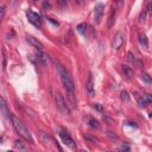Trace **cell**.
Instances as JSON below:
<instances>
[{
	"instance_id": "cell-1",
	"label": "cell",
	"mask_w": 152,
	"mask_h": 152,
	"mask_svg": "<svg viewBox=\"0 0 152 152\" xmlns=\"http://www.w3.org/2000/svg\"><path fill=\"white\" fill-rule=\"evenodd\" d=\"M57 70H58V74L61 76V80H62V83H63L64 86V89H66V92L69 96V99L71 100V102H73L75 105V99H74V91H75V84H74V81H73V78H71L70 74L67 71V69L57 63Z\"/></svg>"
},
{
	"instance_id": "cell-2",
	"label": "cell",
	"mask_w": 152,
	"mask_h": 152,
	"mask_svg": "<svg viewBox=\"0 0 152 152\" xmlns=\"http://www.w3.org/2000/svg\"><path fill=\"white\" fill-rule=\"evenodd\" d=\"M12 122H13V126H14L16 131L19 133L20 137H23L25 140H28L30 144H34V140L32 138V134L30 133V131L28 130V127H26L25 125L23 124L22 120H19V119L16 118V117H12Z\"/></svg>"
},
{
	"instance_id": "cell-3",
	"label": "cell",
	"mask_w": 152,
	"mask_h": 152,
	"mask_svg": "<svg viewBox=\"0 0 152 152\" xmlns=\"http://www.w3.org/2000/svg\"><path fill=\"white\" fill-rule=\"evenodd\" d=\"M59 137H61L62 141H63V143H64V144H66L68 147H70L71 150H76V149H77L75 140H74L73 138H71V136L69 134V133H68L67 131H64V130H61V131H59Z\"/></svg>"
},
{
	"instance_id": "cell-4",
	"label": "cell",
	"mask_w": 152,
	"mask_h": 152,
	"mask_svg": "<svg viewBox=\"0 0 152 152\" xmlns=\"http://www.w3.org/2000/svg\"><path fill=\"white\" fill-rule=\"evenodd\" d=\"M26 17H28L29 22L33 26H36V28H41V26H42V19H41V16L38 13H36V12H33L31 10H28V11H26Z\"/></svg>"
},
{
	"instance_id": "cell-5",
	"label": "cell",
	"mask_w": 152,
	"mask_h": 152,
	"mask_svg": "<svg viewBox=\"0 0 152 152\" xmlns=\"http://www.w3.org/2000/svg\"><path fill=\"white\" fill-rule=\"evenodd\" d=\"M103 10H105V5L99 3L96 4L94 7V22L95 24H100L101 19H102V16H103Z\"/></svg>"
},
{
	"instance_id": "cell-6",
	"label": "cell",
	"mask_w": 152,
	"mask_h": 152,
	"mask_svg": "<svg viewBox=\"0 0 152 152\" xmlns=\"http://www.w3.org/2000/svg\"><path fill=\"white\" fill-rule=\"evenodd\" d=\"M124 44V33L121 31L117 32L115 36L113 37V41H112V48L115 49V50H119Z\"/></svg>"
},
{
	"instance_id": "cell-7",
	"label": "cell",
	"mask_w": 152,
	"mask_h": 152,
	"mask_svg": "<svg viewBox=\"0 0 152 152\" xmlns=\"http://www.w3.org/2000/svg\"><path fill=\"white\" fill-rule=\"evenodd\" d=\"M26 42H28L30 45H32L37 51H43V44L37 38H34L33 36H26Z\"/></svg>"
},
{
	"instance_id": "cell-8",
	"label": "cell",
	"mask_w": 152,
	"mask_h": 152,
	"mask_svg": "<svg viewBox=\"0 0 152 152\" xmlns=\"http://www.w3.org/2000/svg\"><path fill=\"white\" fill-rule=\"evenodd\" d=\"M56 103H57V108L61 111V112H68V107L66 105V101L63 99V96L61 94H57L56 95Z\"/></svg>"
},
{
	"instance_id": "cell-9",
	"label": "cell",
	"mask_w": 152,
	"mask_h": 152,
	"mask_svg": "<svg viewBox=\"0 0 152 152\" xmlns=\"http://www.w3.org/2000/svg\"><path fill=\"white\" fill-rule=\"evenodd\" d=\"M87 92L89 94V96L93 97L94 94H95V91H94V82H93V75L92 73H89V76H88V81H87Z\"/></svg>"
},
{
	"instance_id": "cell-10",
	"label": "cell",
	"mask_w": 152,
	"mask_h": 152,
	"mask_svg": "<svg viewBox=\"0 0 152 152\" xmlns=\"http://www.w3.org/2000/svg\"><path fill=\"white\" fill-rule=\"evenodd\" d=\"M0 109H1L7 117H11V113L8 112V109H7V105H6V101L4 100V97L0 95Z\"/></svg>"
},
{
	"instance_id": "cell-11",
	"label": "cell",
	"mask_w": 152,
	"mask_h": 152,
	"mask_svg": "<svg viewBox=\"0 0 152 152\" xmlns=\"http://www.w3.org/2000/svg\"><path fill=\"white\" fill-rule=\"evenodd\" d=\"M139 42H140V44L144 48H149V41H147V37H146L145 33H140L139 34Z\"/></svg>"
},
{
	"instance_id": "cell-12",
	"label": "cell",
	"mask_w": 152,
	"mask_h": 152,
	"mask_svg": "<svg viewBox=\"0 0 152 152\" xmlns=\"http://www.w3.org/2000/svg\"><path fill=\"white\" fill-rule=\"evenodd\" d=\"M114 20H115V8H112L111 13H109V17H108V29H111L113 26Z\"/></svg>"
},
{
	"instance_id": "cell-13",
	"label": "cell",
	"mask_w": 152,
	"mask_h": 152,
	"mask_svg": "<svg viewBox=\"0 0 152 152\" xmlns=\"http://www.w3.org/2000/svg\"><path fill=\"white\" fill-rule=\"evenodd\" d=\"M122 71H124V74L126 75L127 77H130V78H132L133 76H134V73H133V70H132L130 67H127V66H122Z\"/></svg>"
},
{
	"instance_id": "cell-14",
	"label": "cell",
	"mask_w": 152,
	"mask_h": 152,
	"mask_svg": "<svg viewBox=\"0 0 152 152\" xmlns=\"http://www.w3.org/2000/svg\"><path fill=\"white\" fill-rule=\"evenodd\" d=\"M87 122H88L89 126L93 127V128H99L100 127L99 121L95 120V119H93V118H87Z\"/></svg>"
},
{
	"instance_id": "cell-15",
	"label": "cell",
	"mask_w": 152,
	"mask_h": 152,
	"mask_svg": "<svg viewBox=\"0 0 152 152\" xmlns=\"http://www.w3.org/2000/svg\"><path fill=\"white\" fill-rule=\"evenodd\" d=\"M77 31L80 34H82V36H86V31H87V24L86 23H81V24H78L77 25Z\"/></svg>"
},
{
	"instance_id": "cell-16",
	"label": "cell",
	"mask_w": 152,
	"mask_h": 152,
	"mask_svg": "<svg viewBox=\"0 0 152 152\" xmlns=\"http://www.w3.org/2000/svg\"><path fill=\"white\" fill-rule=\"evenodd\" d=\"M137 97V102H138V105L140 106V107H146L147 106V101H146V99L144 97V95H137L136 96Z\"/></svg>"
},
{
	"instance_id": "cell-17",
	"label": "cell",
	"mask_w": 152,
	"mask_h": 152,
	"mask_svg": "<svg viewBox=\"0 0 152 152\" xmlns=\"http://www.w3.org/2000/svg\"><path fill=\"white\" fill-rule=\"evenodd\" d=\"M120 99L122 100V101H128L130 100V95H128V93L126 92V91H122L121 93H120Z\"/></svg>"
},
{
	"instance_id": "cell-18",
	"label": "cell",
	"mask_w": 152,
	"mask_h": 152,
	"mask_svg": "<svg viewBox=\"0 0 152 152\" xmlns=\"http://www.w3.org/2000/svg\"><path fill=\"white\" fill-rule=\"evenodd\" d=\"M141 78L144 80V81H145L146 83H151V77H150V75L146 73V71H143V74H141Z\"/></svg>"
},
{
	"instance_id": "cell-19",
	"label": "cell",
	"mask_w": 152,
	"mask_h": 152,
	"mask_svg": "<svg viewBox=\"0 0 152 152\" xmlns=\"http://www.w3.org/2000/svg\"><path fill=\"white\" fill-rule=\"evenodd\" d=\"M5 13H6V7L4 5L0 6V24H1L4 17H5Z\"/></svg>"
},
{
	"instance_id": "cell-20",
	"label": "cell",
	"mask_w": 152,
	"mask_h": 152,
	"mask_svg": "<svg viewBox=\"0 0 152 152\" xmlns=\"http://www.w3.org/2000/svg\"><path fill=\"white\" fill-rule=\"evenodd\" d=\"M102 119H103L107 124H108V125H113V124H114V120H113V119H111V118L108 117V115H106V114L102 117Z\"/></svg>"
},
{
	"instance_id": "cell-21",
	"label": "cell",
	"mask_w": 152,
	"mask_h": 152,
	"mask_svg": "<svg viewBox=\"0 0 152 152\" xmlns=\"http://www.w3.org/2000/svg\"><path fill=\"white\" fill-rule=\"evenodd\" d=\"M120 152H130V146L126 145V144H124L120 146Z\"/></svg>"
},
{
	"instance_id": "cell-22",
	"label": "cell",
	"mask_w": 152,
	"mask_h": 152,
	"mask_svg": "<svg viewBox=\"0 0 152 152\" xmlns=\"http://www.w3.org/2000/svg\"><path fill=\"white\" fill-rule=\"evenodd\" d=\"M127 59H128L130 62H133V61H134V55H133L132 52H128V53H127Z\"/></svg>"
},
{
	"instance_id": "cell-23",
	"label": "cell",
	"mask_w": 152,
	"mask_h": 152,
	"mask_svg": "<svg viewBox=\"0 0 152 152\" xmlns=\"http://www.w3.org/2000/svg\"><path fill=\"white\" fill-rule=\"evenodd\" d=\"M145 18H146V11H144L141 14H140V19H139V22L141 23V22H145Z\"/></svg>"
},
{
	"instance_id": "cell-24",
	"label": "cell",
	"mask_w": 152,
	"mask_h": 152,
	"mask_svg": "<svg viewBox=\"0 0 152 152\" xmlns=\"http://www.w3.org/2000/svg\"><path fill=\"white\" fill-rule=\"evenodd\" d=\"M94 108H95L96 111H99V112H102V106L99 105V103H95V105H94Z\"/></svg>"
},
{
	"instance_id": "cell-25",
	"label": "cell",
	"mask_w": 152,
	"mask_h": 152,
	"mask_svg": "<svg viewBox=\"0 0 152 152\" xmlns=\"http://www.w3.org/2000/svg\"><path fill=\"white\" fill-rule=\"evenodd\" d=\"M144 97H145V99H146L147 103H150V102L152 101V97H151V95H150V94H144Z\"/></svg>"
},
{
	"instance_id": "cell-26",
	"label": "cell",
	"mask_w": 152,
	"mask_h": 152,
	"mask_svg": "<svg viewBox=\"0 0 152 152\" xmlns=\"http://www.w3.org/2000/svg\"><path fill=\"white\" fill-rule=\"evenodd\" d=\"M107 134H108V136H109L111 138H117V136H115L113 132H109V131H108V132H107Z\"/></svg>"
},
{
	"instance_id": "cell-27",
	"label": "cell",
	"mask_w": 152,
	"mask_h": 152,
	"mask_svg": "<svg viewBox=\"0 0 152 152\" xmlns=\"http://www.w3.org/2000/svg\"><path fill=\"white\" fill-rule=\"evenodd\" d=\"M3 55H4V68L6 66V53H5V50L3 49Z\"/></svg>"
},
{
	"instance_id": "cell-28",
	"label": "cell",
	"mask_w": 152,
	"mask_h": 152,
	"mask_svg": "<svg viewBox=\"0 0 152 152\" xmlns=\"http://www.w3.org/2000/svg\"><path fill=\"white\" fill-rule=\"evenodd\" d=\"M86 138H87V139H89V140H92V141H94V143H95V141H97L95 138H92V137H89V136H86Z\"/></svg>"
},
{
	"instance_id": "cell-29",
	"label": "cell",
	"mask_w": 152,
	"mask_h": 152,
	"mask_svg": "<svg viewBox=\"0 0 152 152\" xmlns=\"http://www.w3.org/2000/svg\"><path fill=\"white\" fill-rule=\"evenodd\" d=\"M43 6L45 7V8H50V4H48V3H44V4H43Z\"/></svg>"
},
{
	"instance_id": "cell-30",
	"label": "cell",
	"mask_w": 152,
	"mask_h": 152,
	"mask_svg": "<svg viewBox=\"0 0 152 152\" xmlns=\"http://www.w3.org/2000/svg\"><path fill=\"white\" fill-rule=\"evenodd\" d=\"M82 152H87V151H82Z\"/></svg>"
},
{
	"instance_id": "cell-31",
	"label": "cell",
	"mask_w": 152,
	"mask_h": 152,
	"mask_svg": "<svg viewBox=\"0 0 152 152\" xmlns=\"http://www.w3.org/2000/svg\"><path fill=\"white\" fill-rule=\"evenodd\" d=\"M10 152H13V151H10Z\"/></svg>"
}]
</instances>
